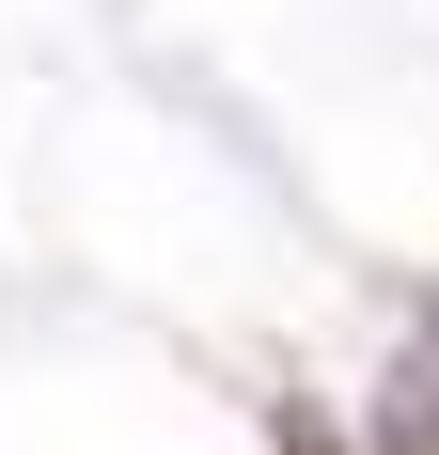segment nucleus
<instances>
[{
    "instance_id": "f257e3e1",
    "label": "nucleus",
    "mask_w": 439,
    "mask_h": 455,
    "mask_svg": "<svg viewBox=\"0 0 439 455\" xmlns=\"http://www.w3.org/2000/svg\"><path fill=\"white\" fill-rule=\"evenodd\" d=\"M283 455H346V440H330V424H314V409H283Z\"/></svg>"
}]
</instances>
